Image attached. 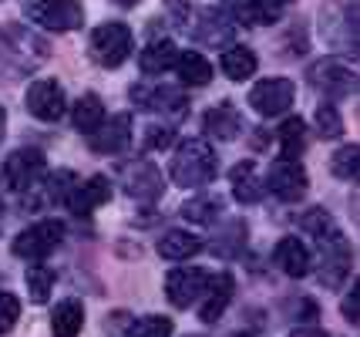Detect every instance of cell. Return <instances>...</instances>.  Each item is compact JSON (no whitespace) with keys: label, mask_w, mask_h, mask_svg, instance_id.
I'll return each mask as SVG.
<instances>
[{"label":"cell","mask_w":360,"mask_h":337,"mask_svg":"<svg viewBox=\"0 0 360 337\" xmlns=\"http://www.w3.org/2000/svg\"><path fill=\"white\" fill-rule=\"evenodd\" d=\"M216 176V152L209 142L188 139L179 145L172 159V182L182 189H202L205 182H212Z\"/></svg>","instance_id":"1"},{"label":"cell","mask_w":360,"mask_h":337,"mask_svg":"<svg viewBox=\"0 0 360 337\" xmlns=\"http://www.w3.org/2000/svg\"><path fill=\"white\" fill-rule=\"evenodd\" d=\"M131 48H135V37L128 31V24H122V20H108V24L94 27L91 58L101 68H122L128 61Z\"/></svg>","instance_id":"2"},{"label":"cell","mask_w":360,"mask_h":337,"mask_svg":"<svg viewBox=\"0 0 360 337\" xmlns=\"http://www.w3.org/2000/svg\"><path fill=\"white\" fill-rule=\"evenodd\" d=\"M41 172H44V152L41 148H17L0 169V186L11 193H27Z\"/></svg>","instance_id":"3"},{"label":"cell","mask_w":360,"mask_h":337,"mask_svg":"<svg viewBox=\"0 0 360 337\" xmlns=\"http://www.w3.org/2000/svg\"><path fill=\"white\" fill-rule=\"evenodd\" d=\"M27 17L47 31H75L84 24L81 0H37L27 7Z\"/></svg>","instance_id":"4"},{"label":"cell","mask_w":360,"mask_h":337,"mask_svg":"<svg viewBox=\"0 0 360 337\" xmlns=\"http://www.w3.org/2000/svg\"><path fill=\"white\" fill-rule=\"evenodd\" d=\"M61 240H64V226L58 220H44V223H34L24 233H17L14 253L24 260H41L47 253H54Z\"/></svg>","instance_id":"5"},{"label":"cell","mask_w":360,"mask_h":337,"mask_svg":"<svg viewBox=\"0 0 360 337\" xmlns=\"http://www.w3.org/2000/svg\"><path fill=\"white\" fill-rule=\"evenodd\" d=\"M297 98V88L290 78H266V81H256L250 91V108L259 115H283Z\"/></svg>","instance_id":"6"},{"label":"cell","mask_w":360,"mask_h":337,"mask_svg":"<svg viewBox=\"0 0 360 337\" xmlns=\"http://www.w3.org/2000/svg\"><path fill=\"white\" fill-rule=\"evenodd\" d=\"M269 189L273 196H280L283 203H297L300 196L307 193V169L300 165L293 155H280L269 165Z\"/></svg>","instance_id":"7"},{"label":"cell","mask_w":360,"mask_h":337,"mask_svg":"<svg viewBox=\"0 0 360 337\" xmlns=\"http://www.w3.org/2000/svg\"><path fill=\"white\" fill-rule=\"evenodd\" d=\"M68 108V98H64V88L54 78H37L27 88V112L41 122H58Z\"/></svg>","instance_id":"8"},{"label":"cell","mask_w":360,"mask_h":337,"mask_svg":"<svg viewBox=\"0 0 360 337\" xmlns=\"http://www.w3.org/2000/svg\"><path fill=\"white\" fill-rule=\"evenodd\" d=\"M209 273L199 270V267H182V270H172L165 276V293L175 307H192L202 300L205 287H209Z\"/></svg>","instance_id":"9"},{"label":"cell","mask_w":360,"mask_h":337,"mask_svg":"<svg viewBox=\"0 0 360 337\" xmlns=\"http://www.w3.org/2000/svg\"><path fill=\"white\" fill-rule=\"evenodd\" d=\"M310 81H314L316 91H323L327 98H347L357 88V75L344 61H333V58L310 68Z\"/></svg>","instance_id":"10"},{"label":"cell","mask_w":360,"mask_h":337,"mask_svg":"<svg viewBox=\"0 0 360 337\" xmlns=\"http://www.w3.org/2000/svg\"><path fill=\"white\" fill-rule=\"evenodd\" d=\"M347 276H350V243L333 233V236H323V257H320V280L327 287H340Z\"/></svg>","instance_id":"11"},{"label":"cell","mask_w":360,"mask_h":337,"mask_svg":"<svg viewBox=\"0 0 360 337\" xmlns=\"http://www.w3.org/2000/svg\"><path fill=\"white\" fill-rule=\"evenodd\" d=\"M131 142V118L128 115H115L111 122H101L94 132H88V145L101 155H115Z\"/></svg>","instance_id":"12"},{"label":"cell","mask_w":360,"mask_h":337,"mask_svg":"<svg viewBox=\"0 0 360 337\" xmlns=\"http://www.w3.org/2000/svg\"><path fill=\"white\" fill-rule=\"evenodd\" d=\"M122 186L135 199H155L162 193V172L152 162H128L122 169Z\"/></svg>","instance_id":"13"},{"label":"cell","mask_w":360,"mask_h":337,"mask_svg":"<svg viewBox=\"0 0 360 337\" xmlns=\"http://www.w3.org/2000/svg\"><path fill=\"white\" fill-rule=\"evenodd\" d=\"M111 199V182L105 176H91L88 182H78L71 196H68V209L78 212V216H88L98 206H105Z\"/></svg>","instance_id":"14"},{"label":"cell","mask_w":360,"mask_h":337,"mask_svg":"<svg viewBox=\"0 0 360 337\" xmlns=\"http://www.w3.org/2000/svg\"><path fill=\"white\" fill-rule=\"evenodd\" d=\"M205 135H212V139H219V142H233L239 129H243V118L236 112L233 101H219V105H212L209 112H205Z\"/></svg>","instance_id":"15"},{"label":"cell","mask_w":360,"mask_h":337,"mask_svg":"<svg viewBox=\"0 0 360 337\" xmlns=\"http://www.w3.org/2000/svg\"><path fill=\"white\" fill-rule=\"evenodd\" d=\"M229 297H233V276H229V273L212 276L209 287H205V293H202V300H199V317H202L205 324L219 321L222 310L229 307Z\"/></svg>","instance_id":"16"},{"label":"cell","mask_w":360,"mask_h":337,"mask_svg":"<svg viewBox=\"0 0 360 337\" xmlns=\"http://www.w3.org/2000/svg\"><path fill=\"white\" fill-rule=\"evenodd\" d=\"M128 95H131V101L141 105L145 112H165V108H182V105H186V95H182V91L162 88V84H135Z\"/></svg>","instance_id":"17"},{"label":"cell","mask_w":360,"mask_h":337,"mask_svg":"<svg viewBox=\"0 0 360 337\" xmlns=\"http://www.w3.org/2000/svg\"><path fill=\"white\" fill-rule=\"evenodd\" d=\"M276 267H280L286 276H307L310 273V250L297 240V236H283L276 243Z\"/></svg>","instance_id":"18"},{"label":"cell","mask_w":360,"mask_h":337,"mask_svg":"<svg viewBox=\"0 0 360 337\" xmlns=\"http://www.w3.org/2000/svg\"><path fill=\"white\" fill-rule=\"evenodd\" d=\"M202 250V240L195 233H186V229H169L162 240H158V253L165 260H188Z\"/></svg>","instance_id":"19"},{"label":"cell","mask_w":360,"mask_h":337,"mask_svg":"<svg viewBox=\"0 0 360 337\" xmlns=\"http://www.w3.org/2000/svg\"><path fill=\"white\" fill-rule=\"evenodd\" d=\"M175 58H179V48H175L172 41H152L139 54V68L145 75H162V71L175 68Z\"/></svg>","instance_id":"20"},{"label":"cell","mask_w":360,"mask_h":337,"mask_svg":"<svg viewBox=\"0 0 360 337\" xmlns=\"http://www.w3.org/2000/svg\"><path fill=\"white\" fill-rule=\"evenodd\" d=\"M81 324H84V307L78 300H64L58 304V310L51 314V331L54 337H78Z\"/></svg>","instance_id":"21"},{"label":"cell","mask_w":360,"mask_h":337,"mask_svg":"<svg viewBox=\"0 0 360 337\" xmlns=\"http://www.w3.org/2000/svg\"><path fill=\"white\" fill-rule=\"evenodd\" d=\"M175 68H179V78L192 84V88H202L212 81V65L205 61L202 54H195V51H182L179 58H175Z\"/></svg>","instance_id":"22"},{"label":"cell","mask_w":360,"mask_h":337,"mask_svg":"<svg viewBox=\"0 0 360 337\" xmlns=\"http://www.w3.org/2000/svg\"><path fill=\"white\" fill-rule=\"evenodd\" d=\"M71 122H75V129H81L84 135L88 132H94L101 122H105V105H101V98L98 95H81L78 101H75V108H71Z\"/></svg>","instance_id":"23"},{"label":"cell","mask_w":360,"mask_h":337,"mask_svg":"<svg viewBox=\"0 0 360 337\" xmlns=\"http://www.w3.org/2000/svg\"><path fill=\"white\" fill-rule=\"evenodd\" d=\"M256 54H252L250 48H243V44H236V48H229L226 54H222V71H226V78L229 81H246L256 75Z\"/></svg>","instance_id":"24"},{"label":"cell","mask_w":360,"mask_h":337,"mask_svg":"<svg viewBox=\"0 0 360 337\" xmlns=\"http://www.w3.org/2000/svg\"><path fill=\"white\" fill-rule=\"evenodd\" d=\"M263 182L256 176V169H252L250 162H243V165H236L233 169V196L239 203H259L263 199Z\"/></svg>","instance_id":"25"},{"label":"cell","mask_w":360,"mask_h":337,"mask_svg":"<svg viewBox=\"0 0 360 337\" xmlns=\"http://www.w3.org/2000/svg\"><path fill=\"white\" fill-rule=\"evenodd\" d=\"M276 139H280V155H293V159H300L303 155V122L300 118H286L280 125V132H276Z\"/></svg>","instance_id":"26"},{"label":"cell","mask_w":360,"mask_h":337,"mask_svg":"<svg viewBox=\"0 0 360 337\" xmlns=\"http://www.w3.org/2000/svg\"><path fill=\"white\" fill-rule=\"evenodd\" d=\"M125 337H172V321L158 317V314H148V317L131 324L125 331Z\"/></svg>","instance_id":"27"},{"label":"cell","mask_w":360,"mask_h":337,"mask_svg":"<svg viewBox=\"0 0 360 337\" xmlns=\"http://www.w3.org/2000/svg\"><path fill=\"white\" fill-rule=\"evenodd\" d=\"M54 270L51 267H31L27 270V290H31V300L34 304H44L51 297V287H54Z\"/></svg>","instance_id":"28"},{"label":"cell","mask_w":360,"mask_h":337,"mask_svg":"<svg viewBox=\"0 0 360 337\" xmlns=\"http://www.w3.org/2000/svg\"><path fill=\"white\" fill-rule=\"evenodd\" d=\"M219 212H222L219 199H188L186 206H182V216H186L188 223H212Z\"/></svg>","instance_id":"29"},{"label":"cell","mask_w":360,"mask_h":337,"mask_svg":"<svg viewBox=\"0 0 360 337\" xmlns=\"http://www.w3.org/2000/svg\"><path fill=\"white\" fill-rule=\"evenodd\" d=\"M357 159H360V148L357 145H344L333 159H330V169L337 179H357Z\"/></svg>","instance_id":"30"},{"label":"cell","mask_w":360,"mask_h":337,"mask_svg":"<svg viewBox=\"0 0 360 337\" xmlns=\"http://www.w3.org/2000/svg\"><path fill=\"white\" fill-rule=\"evenodd\" d=\"M78 186V176L75 172H58V176H51L44 182V196L51 199V203H68V196H71V189Z\"/></svg>","instance_id":"31"},{"label":"cell","mask_w":360,"mask_h":337,"mask_svg":"<svg viewBox=\"0 0 360 337\" xmlns=\"http://www.w3.org/2000/svg\"><path fill=\"white\" fill-rule=\"evenodd\" d=\"M316 132H320V139H337L340 132H344V122H340V115H337V108H330V105H323V108H316Z\"/></svg>","instance_id":"32"},{"label":"cell","mask_w":360,"mask_h":337,"mask_svg":"<svg viewBox=\"0 0 360 337\" xmlns=\"http://www.w3.org/2000/svg\"><path fill=\"white\" fill-rule=\"evenodd\" d=\"M239 243H246V226L243 223H233L229 226V233H222V236H216V253L219 257H233L236 250H239Z\"/></svg>","instance_id":"33"},{"label":"cell","mask_w":360,"mask_h":337,"mask_svg":"<svg viewBox=\"0 0 360 337\" xmlns=\"http://www.w3.org/2000/svg\"><path fill=\"white\" fill-rule=\"evenodd\" d=\"M20 317V300L14 293H0V334H7Z\"/></svg>","instance_id":"34"},{"label":"cell","mask_w":360,"mask_h":337,"mask_svg":"<svg viewBox=\"0 0 360 337\" xmlns=\"http://www.w3.org/2000/svg\"><path fill=\"white\" fill-rule=\"evenodd\" d=\"M303 229H310L316 236H327V229H330L327 212H323V209H310V212L303 216Z\"/></svg>","instance_id":"35"},{"label":"cell","mask_w":360,"mask_h":337,"mask_svg":"<svg viewBox=\"0 0 360 337\" xmlns=\"http://www.w3.org/2000/svg\"><path fill=\"white\" fill-rule=\"evenodd\" d=\"M172 129H148V139H145V145H148V148H165V145H172Z\"/></svg>","instance_id":"36"},{"label":"cell","mask_w":360,"mask_h":337,"mask_svg":"<svg viewBox=\"0 0 360 337\" xmlns=\"http://www.w3.org/2000/svg\"><path fill=\"white\" fill-rule=\"evenodd\" d=\"M344 317L350 324H357V317H360V310H357V280H354V293H347L344 297Z\"/></svg>","instance_id":"37"},{"label":"cell","mask_w":360,"mask_h":337,"mask_svg":"<svg viewBox=\"0 0 360 337\" xmlns=\"http://www.w3.org/2000/svg\"><path fill=\"white\" fill-rule=\"evenodd\" d=\"M290 337H327V334H323L320 327H314V324H300V327Z\"/></svg>","instance_id":"38"},{"label":"cell","mask_w":360,"mask_h":337,"mask_svg":"<svg viewBox=\"0 0 360 337\" xmlns=\"http://www.w3.org/2000/svg\"><path fill=\"white\" fill-rule=\"evenodd\" d=\"M111 4H118V7H135L139 0H111Z\"/></svg>","instance_id":"39"},{"label":"cell","mask_w":360,"mask_h":337,"mask_svg":"<svg viewBox=\"0 0 360 337\" xmlns=\"http://www.w3.org/2000/svg\"><path fill=\"white\" fill-rule=\"evenodd\" d=\"M4 122H7V115H4V108H0V129H4Z\"/></svg>","instance_id":"40"},{"label":"cell","mask_w":360,"mask_h":337,"mask_svg":"<svg viewBox=\"0 0 360 337\" xmlns=\"http://www.w3.org/2000/svg\"><path fill=\"white\" fill-rule=\"evenodd\" d=\"M0 216H4V199H0Z\"/></svg>","instance_id":"41"}]
</instances>
